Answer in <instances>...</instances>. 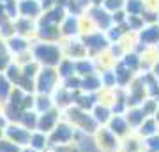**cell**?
<instances>
[{"label":"cell","instance_id":"cb8c5ba5","mask_svg":"<svg viewBox=\"0 0 159 152\" xmlns=\"http://www.w3.org/2000/svg\"><path fill=\"white\" fill-rule=\"evenodd\" d=\"M74 28H76V21H74V20H69V21L66 23V32L71 34V32H74Z\"/></svg>","mask_w":159,"mask_h":152},{"label":"cell","instance_id":"603a6c76","mask_svg":"<svg viewBox=\"0 0 159 152\" xmlns=\"http://www.w3.org/2000/svg\"><path fill=\"white\" fill-rule=\"evenodd\" d=\"M7 81L6 80H2L0 78V96H7Z\"/></svg>","mask_w":159,"mask_h":152},{"label":"cell","instance_id":"e575fe53","mask_svg":"<svg viewBox=\"0 0 159 152\" xmlns=\"http://www.w3.org/2000/svg\"><path fill=\"white\" fill-rule=\"evenodd\" d=\"M115 20H117V21H122V14H120V12H119V14L115 16Z\"/></svg>","mask_w":159,"mask_h":152},{"label":"cell","instance_id":"ba28073f","mask_svg":"<svg viewBox=\"0 0 159 152\" xmlns=\"http://www.w3.org/2000/svg\"><path fill=\"white\" fill-rule=\"evenodd\" d=\"M125 129H127V122H125V118L115 117L113 122H111V133L122 136V135H125Z\"/></svg>","mask_w":159,"mask_h":152},{"label":"cell","instance_id":"4316f807","mask_svg":"<svg viewBox=\"0 0 159 152\" xmlns=\"http://www.w3.org/2000/svg\"><path fill=\"white\" fill-rule=\"evenodd\" d=\"M34 71H35V66H27L25 67V78H30L34 74Z\"/></svg>","mask_w":159,"mask_h":152},{"label":"cell","instance_id":"6da1fadb","mask_svg":"<svg viewBox=\"0 0 159 152\" xmlns=\"http://www.w3.org/2000/svg\"><path fill=\"white\" fill-rule=\"evenodd\" d=\"M71 138H73V129L67 124H60L57 127H53V135H51L53 145H67Z\"/></svg>","mask_w":159,"mask_h":152},{"label":"cell","instance_id":"d6a6232c","mask_svg":"<svg viewBox=\"0 0 159 152\" xmlns=\"http://www.w3.org/2000/svg\"><path fill=\"white\" fill-rule=\"evenodd\" d=\"M78 85V80H69V87H76Z\"/></svg>","mask_w":159,"mask_h":152},{"label":"cell","instance_id":"7c38bea8","mask_svg":"<svg viewBox=\"0 0 159 152\" xmlns=\"http://www.w3.org/2000/svg\"><path fill=\"white\" fill-rule=\"evenodd\" d=\"M157 39H159L157 28H150V30H147V32L142 34V41H145V43H148V41H157Z\"/></svg>","mask_w":159,"mask_h":152},{"label":"cell","instance_id":"d4e9b609","mask_svg":"<svg viewBox=\"0 0 159 152\" xmlns=\"http://www.w3.org/2000/svg\"><path fill=\"white\" fill-rule=\"evenodd\" d=\"M60 71H62V74H66V76L71 74V71H73V64H69V62L62 64V69H60Z\"/></svg>","mask_w":159,"mask_h":152},{"label":"cell","instance_id":"d6986e66","mask_svg":"<svg viewBox=\"0 0 159 152\" xmlns=\"http://www.w3.org/2000/svg\"><path fill=\"white\" fill-rule=\"evenodd\" d=\"M41 35H43V37H55V35H57V32H55V27H48V25H43Z\"/></svg>","mask_w":159,"mask_h":152},{"label":"cell","instance_id":"1f68e13d","mask_svg":"<svg viewBox=\"0 0 159 152\" xmlns=\"http://www.w3.org/2000/svg\"><path fill=\"white\" fill-rule=\"evenodd\" d=\"M6 66H7V58L6 57H4V58L0 57V67H6Z\"/></svg>","mask_w":159,"mask_h":152},{"label":"cell","instance_id":"5bb4252c","mask_svg":"<svg viewBox=\"0 0 159 152\" xmlns=\"http://www.w3.org/2000/svg\"><path fill=\"white\" fill-rule=\"evenodd\" d=\"M106 118H108V110L102 108V106H97L96 108V118H94V120H97V122H104Z\"/></svg>","mask_w":159,"mask_h":152},{"label":"cell","instance_id":"277c9868","mask_svg":"<svg viewBox=\"0 0 159 152\" xmlns=\"http://www.w3.org/2000/svg\"><path fill=\"white\" fill-rule=\"evenodd\" d=\"M55 122H57V113H55V112L44 113V115H43L39 120H37L39 133H48V131H53V127H55Z\"/></svg>","mask_w":159,"mask_h":152},{"label":"cell","instance_id":"9c48e42d","mask_svg":"<svg viewBox=\"0 0 159 152\" xmlns=\"http://www.w3.org/2000/svg\"><path fill=\"white\" fill-rule=\"evenodd\" d=\"M21 120L23 124H25V129H34L35 126H37V118H35L34 113H23L21 115Z\"/></svg>","mask_w":159,"mask_h":152},{"label":"cell","instance_id":"8992f818","mask_svg":"<svg viewBox=\"0 0 159 152\" xmlns=\"http://www.w3.org/2000/svg\"><path fill=\"white\" fill-rule=\"evenodd\" d=\"M53 81H55V73L51 69H46L39 80V90L41 92H48L53 87Z\"/></svg>","mask_w":159,"mask_h":152},{"label":"cell","instance_id":"52a82bcc","mask_svg":"<svg viewBox=\"0 0 159 152\" xmlns=\"http://www.w3.org/2000/svg\"><path fill=\"white\" fill-rule=\"evenodd\" d=\"M29 143L34 150H41V149L46 147V135L44 133H30Z\"/></svg>","mask_w":159,"mask_h":152},{"label":"cell","instance_id":"ab89813d","mask_svg":"<svg viewBox=\"0 0 159 152\" xmlns=\"http://www.w3.org/2000/svg\"><path fill=\"white\" fill-rule=\"evenodd\" d=\"M156 71H159V66H157V67H156Z\"/></svg>","mask_w":159,"mask_h":152},{"label":"cell","instance_id":"ffe728a7","mask_svg":"<svg viewBox=\"0 0 159 152\" xmlns=\"http://www.w3.org/2000/svg\"><path fill=\"white\" fill-rule=\"evenodd\" d=\"M97 85H99V81H97L96 78H87L85 81H83V87H85V89H90V90L97 89Z\"/></svg>","mask_w":159,"mask_h":152},{"label":"cell","instance_id":"484cf974","mask_svg":"<svg viewBox=\"0 0 159 152\" xmlns=\"http://www.w3.org/2000/svg\"><path fill=\"white\" fill-rule=\"evenodd\" d=\"M78 69H80V71H83V73H90V71H92V66H90V64H85V62H81V64H78Z\"/></svg>","mask_w":159,"mask_h":152},{"label":"cell","instance_id":"4fadbf2b","mask_svg":"<svg viewBox=\"0 0 159 152\" xmlns=\"http://www.w3.org/2000/svg\"><path fill=\"white\" fill-rule=\"evenodd\" d=\"M154 127H156V124H154V120H145V124L142 126V129H140V133L145 136H154Z\"/></svg>","mask_w":159,"mask_h":152},{"label":"cell","instance_id":"44dd1931","mask_svg":"<svg viewBox=\"0 0 159 152\" xmlns=\"http://www.w3.org/2000/svg\"><path fill=\"white\" fill-rule=\"evenodd\" d=\"M127 9H129L131 12H138L140 9H142V4H140L138 0H131L129 4H127Z\"/></svg>","mask_w":159,"mask_h":152},{"label":"cell","instance_id":"8d00e7d4","mask_svg":"<svg viewBox=\"0 0 159 152\" xmlns=\"http://www.w3.org/2000/svg\"><path fill=\"white\" fill-rule=\"evenodd\" d=\"M4 122H6V120H4V118L0 117V129H2V126H4Z\"/></svg>","mask_w":159,"mask_h":152},{"label":"cell","instance_id":"4dcf8cb0","mask_svg":"<svg viewBox=\"0 0 159 152\" xmlns=\"http://www.w3.org/2000/svg\"><path fill=\"white\" fill-rule=\"evenodd\" d=\"M18 28H21V32H25V28H29V23H27V21H21L20 25H18Z\"/></svg>","mask_w":159,"mask_h":152},{"label":"cell","instance_id":"5b68a950","mask_svg":"<svg viewBox=\"0 0 159 152\" xmlns=\"http://www.w3.org/2000/svg\"><path fill=\"white\" fill-rule=\"evenodd\" d=\"M37 57H41L44 62L48 64H55L58 60V51L57 48H53V46H39L37 50H35Z\"/></svg>","mask_w":159,"mask_h":152},{"label":"cell","instance_id":"d590c367","mask_svg":"<svg viewBox=\"0 0 159 152\" xmlns=\"http://www.w3.org/2000/svg\"><path fill=\"white\" fill-rule=\"evenodd\" d=\"M9 11H11V14H12V12H14V6H12V2H11V4H9Z\"/></svg>","mask_w":159,"mask_h":152},{"label":"cell","instance_id":"3957f363","mask_svg":"<svg viewBox=\"0 0 159 152\" xmlns=\"http://www.w3.org/2000/svg\"><path fill=\"white\" fill-rule=\"evenodd\" d=\"M97 136H99V147H101L102 150L113 152L115 149H117V138H115V135L111 131L102 129V131L97 133Z\"/></svg>","mask_w":159,"mask_h":152},{"label":"cell","instance_id":"8fae6325","mask_svg":"<svg viewBox=\"0 0 159 152\" xmlns=\"http://www.w3.org/2000/svg\"><path fill=\"white\" fill-rule=\"evenodd\" d=\"M85 43L89 46H92V48H102V46L106 44V41L102 39L101 35H90V37H87Z\"/></svg>","mask_w":159,"mask_h":152},{"label":"cell","instance_id":"f546056e","mask_svg":"<svg viewBox=\"0 0 159 152\" xmlns=\"http://www.w3.org/2000/svg\"><path fill=\"white\" fill-rule=\"evenodd\" d=\"M125 64H127V66H131V67H136V64H138L136 57H127V60H125Z\"/></svg>","mask_w":159,"mask_h":152},{"label":"cell","instance_id":"836d02e7","mask_svg":"<svg viewBox=\"0 0 159 152\" xmlns=\"http://www.w3.org/2000/svg\"><path fill=\"white\" fill-rule=\"evenodd\" d=\"M119 35H120L119 30H113V32H111V37H113V39H115V37H119Z\"/></svg>","mask_w":159,"mask_h":152},{"label":"cell","instance_id":"f1b7e54d","mask_svg":"<svg viewBox=\"0 0 159 152\" xmlns=\"http://www.w3.org/2000/svg\"><path fill=\"white\" fill-rule=\"evenodd\" d=\"M106 6H108L110 9H117V7L120 6V0H108V2H106Z\"/></svg>","mask_w":159,"mask_h":152},{"label":"cell","instance_id":"60d3db41","mask_svg":"<svg viewBox=\"0 0 159 152\" xmlns=\"http://www.w3.org/2000/svg\"><path fill=\"white\" fill-rule=\"evenodd\" d=\"M81 2H83V0H81Z\"/></svg>","mask_w":159,"mask_h":152},{"label":"cell","instance_id":"9a60e30c","mask_svg":"<svg viewBox=\"0 0 159 152\" xmlns=\"http://www.w3.org/2000/svg\"><path fill=\"white\" fill-rule=\"evenodd\" d=\"M92 14L96 16V20H97V21H99V23H101L102 27H108V23H110V18L106 16V14H104V12H102V11H97V9H96V11L92 12Z\"/></svg>","mask_w":159,"mask_h":152},{"label":"cell","instance_id":"f35d334b","mask_svg":"<svg viewBox=\"0 0 159 152\" xmlns=\"http://www.w3.org/2000/svg\"><path fill=\"white\" fill-rule=\"evenodd\" d=\"M2 51H4V44L0 43V55H2Z\"/></svg>","mask_w":159,"mask_h":152},{"label":"cell","instance_id":"e0dca14e","mask_svg":"<svg viewBox=\"0 0 159 152\" xmlns=\"http://www.w3.org/2000/svg\"><path fill=\"white\" fill-rule=\"evenodd\" d=\"M143 118H145V112H138V110H134V112L131 113L129 122H131V124H140Z\"/></svg>","mask_w":159,"mask_h":152},{"label":"cell","instance_id":"7402d4cb","mask_svg":"<svg viewBox=\"0 0 159 152\" xmlns=\"http://www.w3.org/2000/svg\"><path fill=\"white\" fill-rule=\"evenodd\" d=\"M12 50H16V51H21V50H25V43H23L21 39H12Z\"/></svg>","mask_w":159,"mask_h":152},{"label":"cell","instance_id":"2e32d148","mask_svg":"<svg viewBox=\"0 0 159 152\" xmlns=\"http://www.w3.org/2000/svg\"><path fill=\"white\" fill-rule=\"evenodd\" d=\"M60 18H62V11H60V9H57V11L50 12V14L44 18L43 25H48V23H51V21H57V20H60Z\"/></svg>","mask_w":159,"mask_h":152},{"label":"cell","instance_id":"74e56055","mask_svg":"<svg viewBox=\"0 0 159 152\" xmlns=\"http://www.w3.org/2000/svg\"><path fill=\"white\" fill-rule=\"evenodd\" d=\"M23 152H35V150H34V149H25Z\"/></svg>","mask_w":159,"mask_h":152},{"label":"cell","instance_id":"30bf717a","mask_svg":"<svg viewBox=\"0 0 159 152\" xmlns=\"http://www.w3.org/2000/svg\"><path fill=\"white\" fill-rule=\"evenodd\" d=\"M0 152H20V147L9 140H2L0 138Z\"/></svg>","mask_w":159,"mask_h":152},{"label":"cell","instance_id":"7a4b0ae2","mask_svg":"<svg viewBox=\"0 0 159 152\" xmlns=\"http://www.w3.org/2000/svg\"><path fill=\"white\" fill-rule=\"evenodd\" d=\"M6 133H7V136L11 138L9 141L16 143L18 147L20 145H27L29 140H30V131L25 129V127H9Z\"/></svg>","mask_w":159,"mask_h":152},{"label":"cell","instance_id":"83f0119b","mask_svg":"<svg viewBox=\"0 0 159 152\" xmlns=\"http://www.w3.org/2000/svg\"><path fill=\"white\" fill-rule=\"evenodd\" d=\"M39 108L41 110H48V108H50V101H48V99H39Z\"/></svg>","mask_w":159,"mask_h":152},{"label":"cell","instance_id":"ac0fdd59","mask_svg":"<svg viewBox=\"0 0 159 152\" xmlns=\"http://www.w3.org/2000/svg\"><path fill=\"white\" fill-rule=\"evenodd\" d=\"M23 12H27V14H35L37 12V6H35L34 2H23V6H21Z\"/></svg>","mask_w":159,"mask_h":152}]
</instances>
